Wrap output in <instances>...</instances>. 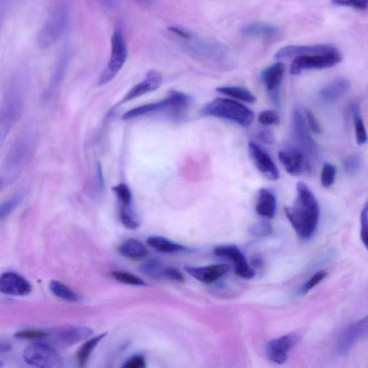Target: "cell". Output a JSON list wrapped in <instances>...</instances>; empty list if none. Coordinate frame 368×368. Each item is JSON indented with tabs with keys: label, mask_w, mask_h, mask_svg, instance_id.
Masks as SVG:
<instances>
[{
	"label": "cell",
	"mask_w": 368,
	"mask_h": 368,
	"mask_svg": "<svg viewBox=\"0 0 368 368\" xmlns=\"http://www.w3.org/2000/svg\"><path fill=\"white\" fill-rule=\"evenodd\" d=\"M296 193L293 205L286 207L285 213L298 237L308 240L318 229L320 207L315 194L304 182L297 183Z\"/></svg>",
	"instance_id": "1"
},
{
	"label": "cell",
	"mask_w": 368,
	"mask_h": 368,
	"mask_svg": "<svg viewBox=\"0 0 368 368\" xmlns=\"http://www.w3.org/2000/svg\"><path fill=\"white\" fill-rule=\"evenodd\" d=\"M168 31L181 49L202 63L220 67L229 64L228 51L220 43L204 39L191 31L179 26L169 27Z\"/></svg>",
	"instance_id": "2"
},
{
	"label": "cell",
	"mask_w": 368,
	"mask_h": 368,
	"mask_svg": "<svg viewBox=\"0 0 368 368\" xmlns=\"http://www.w3.org/2000/svg\"><path fill=\"white\" fill-rule=\"evenodd\" d=\"M25 97L26 82L18 76L10 83L0 103V148L23 113Z\"/></svg>",
	"instance_id": "3"
},
{
	"label": "cell",
	"mask_w": 368,
	"mask_h": 368,
	"mask_svg": "<svg viewBox=\"0 0 368 368\" xmlns=\"http://www.w3.org/2000/svg\"><path fill=\"white\" fill-rule=\"evenodd\" d=\"M200 114L226 119L243 128L251 126L254 120V113L250 108L233 99L221 97L206 104Z\"/></svg>",
	"instance_id": "4"
},
{
	"label": "cell",
	"mask_w": 368,
	"mask_h": 368,
	"mask_svg": "<svg viewBox=\"0 0 368 368\" xmlns=\"http://www.w3.org/2000/svg\"><path fill=\"white\" fill-rule=\"evenodd\" d=\"M70 9L66 3H60L50 12L38 35V45L42 49L53 46L67 28Z\"/></svg>",
	"instance_id": "5"
},
{
	"label": "cell",
	"mask_w": 368,
	"mask_h": 368,
	"mask_svg": "<svg viewBox=\"0 0 368 368\" xmlns=\"http://www.w3.org/2000/svg\"><path fill=\"white\" fill-rule=\"evenodd\" d=\"M34 139L31 134H24L13 143L3 166L6 181L13 182L21 173L33 147Z\"/></svg>",
	"instance_id": "6"
},
{
	"label": "cell",
	"mask_w": 368,
	"mask_h": 368,
	"mask_svg": "<svg viewBox=\"0 0 368 368\" xmlns=\"http://www.w3.org/2000/svg\"><path fill=\"white\" fill-rule=\"evenodd\" d=\"M128 58V47L121 28L118 26L111 38V54L109 63L98 80V85L109 83L125 65Z\"/></svg>",
	"instance_id": "7"
},
{
	"label": "cell",
	"mask_w": 368,
	"mask_h": 368,
	"mask_svg": "<svg viewBox=\"0 0 368 368\" xmlns=\"http://www.w3.org/2000/svg\"><path fill=\"white\" fill-rule=\"evenodd\" d=\"M342 55L338 49L318 54L294 57L290 66V73L298 75L303 72L332 68L341 63Z\"/></svg>",
	"instance_id": "8"
},
{
	"label": "cell",
	"mask_w": 368,
	"mask_h": 368,
	"mask_svg": "<svg viewBox=\"0 0 368 368\" xmlns=\"http://www.w3.org/2000/svg\"><path fill=\"white\" fill-rule=\"evenodd\" d=\"M291 134L294 141L303 153L316 159L318 158L319 148L306 124L305 119L302 112L295 109L291 117Z\"/></svg>",
	"instance_id": "9"
},
{
	"label": "cell",
	"mask_w": 368,
	"mask_h": 368,
	"mask_svg": "<svg viewBox=\"0 0 368 368\" xmlns=\"http://www.w3.org/2000/svg\"><path fill=\"white\" fill-rule=\"evenodd\" d=\"M26 362L36 367L56 368L63 367V359L58 352L50 345L34 343L24 351Z\"/></svg>",
	"instance_id": "10"
},
{
	"label": "cell",
	"mask_w": 368,
	"mask_h": 368,
	"mask_svg": "<svg viewBox=\"0 0 368 368\" xmlns=\"http://www.w3.org/2000/svg\"><path fill=\"white\" fill-rule=\"evenodd\" d=\"M184 98L182 94L177 91H171L169 95L165 99L147 104L129 110L122 116V119L129 120L144 116L158 111H168L173 115L183 106Z\"/></svg>",
	"instance_id": "11"
},
{
	"label": "cell",
	"mask_w": 368,
	"mask_h": 368,
	"mask_svg": "<svg viewBox=\"0 0 368 368\" xmlns=\"http://www.w3.org/2000/svg\"><path fill=\"white\" fill-rule=\"evenodd\" d=\"M93 334V330L85 326H70L55 330L49 335L50 342L59 348H68L85 340Z\"/></svg>",
	"instance_id": "12"
},
{
	"label": "cell",
	"mask_w": 368,
	"mask_h": 368,
	"mask_svg": "<svg viewBox=\"0 0 368 368\" xmlns=\"http://www.w3.org/2000/svg\"><path fill=\"white\" fill-rule=\"evenodd\" d=\"M250 157L260 173L270 180H277L280 178L279 170L271 156L257 143H249Z\"/></svg>",
	"instance_id": "13"
},
{
	"label": "cell",
	"mask_w": 368,
	"mask_h": 368,
	"mask_svg": "<svg viewBox=\"0 0 368 368\" xmlns=\"http://www.w3.org/2000/svg\"><path fill=\"white\" fill-rule=\"evenodd\" d=\"M214 254L217 256L229 259L234 264L235 274L239 277L251 279L255 276V271L234 245H221L215 249Z\"/></svg>",
	"instance_id": "14"
},
{
	"label": "cell",
	"mask_w": 368,
	"mask_h": 368,
	"mask_svg": "<svg viewBox=\"0 0 368 368\" xmlns=\"http://www.w3.org/2000/svg\"><path fill=\"white\" fill-rule=\"evenodd\" d=\"M298 339V335L290 333L272 340L266 347L268 359L276 364H284L288 360L291 350L297 344Z\"/></svg>",
	"instance_id": "15"
},
{
	"label": "cell",
	"mask_w": 368,
	"mask_h": 368,
	"mask_svg": "<svg viewBox=\"0 0 368 368\" xmlns=\"http://www.w3.org/2000/svg\"><path fill=\"white\" fill-rule=\"evenodd\" d=\"M367 333V318L350 325L337 340L336 350L339 355L347 354L355 345Z\"/></svg>",
	"instance_id": "16"
},
{
	"label": "cell",
	"mask_w": 368,
	"mask_h": 368,
	"mask_svg": "<svg viewBox=\"0 0 368 368\" xmlns=\"http://www.w3.org/2000/svg\"><path fill=\"white\" fill-rule=\"evenodd\" d=\"M31 290L32 287L29 282L18 274L8 272L0 276V293L23 296L29 294Z\"/></svg>",
	"instance_id": "17"
},
{
	"label": "cell",
	"mask_w": 368,
	"mask_h": 368,
	"mask_svg": "<svg viewBox=\"0 0 368 368\" xmlns=\"http://www.w3.org/2000/svg\"><path fill=\"white\" fill-rule=\"evenodd\" d=\"M278 158L286 171L293 176L300 175L305 167V156L297 147L289 146L278 152Z\"/></svg>",
	"instance_id": "18"
},
{
	"label": "cell",
	"mask_w": 368,
	"mask_h": 368,
	"mask_svg": "<svg viewBox=\"0 0 368 368\" xmlns=\"http://www.w3.org/2000/svg\"><path fill=\"white\" fill-rule=\"evenodd\" d=\"M70 55L68 51H65L60 57L53 73L42 94V100L49 102L56 94L63 83L69 65Z\"/></svg>",
	"instance_id": "19"
},
{
	"label": "cell",
	"mask_w": 368,
	"mask_h": 368,
	"mask_svg": "<svg viewBox=\"0 0 368 368\" xmlns=\"http://www.w3.org/2000/svg\"><path fill=\"white\" fill-rule=\"evenodd\" d=\"M186 271L197 281L210 284L225 276L229 270L226 264H215L204 267H185Z\"/></svg>",
	"instance_id": "20"
},
{
	"label": "cell",
	"mask_w": 368,
	"mask_h": 368,
	"mask_svg": "<svg viewBox=\"0 0 368 368\" xmlns=\"http://www.w3.org/2000/svg\"><path fill=\"white\" fill-rule=\"evenodd\" d=\"M337 49L330 44H317L309 45H287L279 49L275 54L277 59L296 57L303 55L328 53Z\"/></svg>",
	"instance_id": "21"
},
{
	"label": "cell",
	"mask_w": 368,
	"mask_h": 368,
	"mask_svg": "<svg viewBox=\"0 0 368 368\" xmlns=\"http://www.w3.org/2000/svg\"><path fill=\"white\" fill-rule=\"evenodd\" d=\"M161 75L155 70L148 72L145 80L133 87L119 104H124L147 93L158 90L162 83Z\"/></svg>",
	"instance_id": "22"
},
{
	"label": "cell",
	"mask_w": 368,
	"mask_h": 368,
	"mask_svg": "<svg viewBox=\"0 0 368 368\" xmlns=\"http://www.w3.org/2000/svg\"><path fill=\"white\" fill-rule=\"evenodd\" d=\"M351 88L349 80L343 77L336 78L329 82L320 91V97L326 102H333L345 95Z\"/></svg>",
	"instance_id": "23"
},
{
	"label": "cell",
	"mask_w": 368,
	"mask_h": 368,
	"mask_svg": "<svg viewBox=\"0 0 368 368\" xmlns=\"http://www.w3.org/2000/svg\"><path fill=\"white\" fill-rule=\"evenodd\" d=\"M240 33L247 38L268 40L279 36L281 28L274 24L258 23L245 25Z\"/></svg>",
	"instance_id": "24"
},
{
	"label": "cell",
	"mask_w": 368,
	"mask_h": 368,
	"mask_svg": "<svg viewBox=\"0 0 368 368\" xmlns=\"http://www.w3.org/2000/svg\"><path fill=\"white\" fill-rule=\"evenodd\" d=\"M286 67L278 63L264 69L261 74V81L269 93L279 92Z\"/></svg>",
	"instance_id": "25"
},
{
	"label": "cell",
	"mask_w": 368,
	"mask_h": 368,
	"mask_svg": "<svg viewBox=\"0 0 368 368\" xmlns=\"http://www.w3.org/2000/svg\"><path fill=\"white\" fill-rule=\"evenodd\" d=\"M276 210L277 200L275 194L269 189L262 188L256 206L257 214L265 218L273 219Z\"/></svg>",
	"instance_id": "26"
},
{
	"label": "cell",
	"mask_w": 368,
	"mask_h": 368,
	"mask_svg": "<svg viewBox=\"0 0 368 368\" xmlns=\"http://www.w3.org/2000/svg\"><path fill=\"white\" fill-rule=\"evenodd\" d=\"M121 256L132 260H141L148 255L145 244L136 239H129L122 242L119 247Z\"/></svg>",
	"instance_id": "27"
},
{
	"label": "cell",
	"mask_w": 368,
	"mask_h": 368,
	"mask_svg": "<svg viewBox=\"0 0 368 368\" xmlns=\"http://www.w3.org/2000/svg\"><path fill=\"white\" fill-rule=\"evenodd\" d=\"M147 243L150 247L163 254H173L188 251V248L183 247V245L159 236L150 237L147 239Z\"/></svg>",
	"instance_id": "28"
},
{
	"label": "cell",
	"mask_w": 368,
	"mask_h": 368,
	"mask_svg": "<svg viewBox=\"0 0 368 368\" xmlns=\"http://www.w3.org/2000/svg\"><path fill=\"white\" fill-rule=\"evenodd\" d=\"M222 94L232 97L249 104H254L257 101L255 94L249 89L239 86H224L216 89Z\"/></svg>",
	"instance_id": "29"
},
{
	"label": "cell",
	"mask_w": 368,
	"mask_h": 368,
	"mask_svg": "<svg viewBox=\"0 0 368 368\" xmlns=\"http://www.w3.org/2000/svg\"><path fill=\"white\" fill-rule=\"evenodd\" d=\"M28 191L21 189L6 201L0 204V222L6 220L23 202Z\"/></svg>",
	"instance_id": "30"
},
{
	"label": "cell",
	"mask_w": 368,
	"mask_h": 368,
	"mask_svg": "<svg viewBox=\"0 0 368 368\" xmlns=\"http://www.w3.org/2000/svg\"><path fill=\"white\" fill-rule=\"evenodd\" d=\"M49 288L54 296L60 299L69 302H77L81 300V297L78 293L60 281H50Z\"/></svg>",
	"instance_id": "31"
},
{
	"label": "cell",
	"mask_w": 368,
	"mask_h": 368,
	"mask_svg": "<svg viewBox=\"0 0 368 368\" xmlns=\"http://www.w3.org/2000/svg\"><path fill=\"white\" fill-rule=\"evenodd\" d=\"M351 112L353 116L356 141L358 145L362 146L367 141V135L358 104L355 103L352 105Z\"/></svg>",
	"instance_id": "32"
},
{
	"label": "cell",
	"mask_w": 368,
	"mask_h": 368,
	"mask_svg": "<svg viewBox=\"0 0 368 368\" xmlns=\"http://www.w3.org/2000/svg\"><path fill=\"white\" fill-rule=\"evenodd\" d=\"M106 336L107 333H103L90 338L84 343L77 355V362L80 367H85L86 365L94 350Z\"/></svg>",
	"instance_id": "33"
},
{
	"label": "cell",
	"mask_w": 368,
	"mask_h": 368,
	"mask_svg": "<svg viewBox=\"0 0 368 368\" xmlns=\"http://www.w3.org/2000/svg\"><path fill=\"white\" fill-rule=\"evenodd\" d=\"M119 218L121 224L129 229L135 230L139 227V222L134 213L133 205L119 206Z\"/></svg>",
	"instance_id": "34"
},
{
	"label": "cell",
	"mask_w": 368,
	"mask_h": 368,
	"mask_svg": "<svg viewBox=\"0 0 368 368\" xmlns=\"http://www.w3.org/2000/svg\"><path fill=\"white\" fill-rule=\"evenodd\" d=\"M140 269L141 272L151 278H163L164 268L162 266L161 261L157 259H151L146 261L141 266Z\"/></svg>",
	"instance_id": "35"
},
{
	"label": "cell",
	"mask_w": 368,
	"mask_h": 368,
	"mask_svg": "<svg viewBox=\"0 0 368 368\" xmlns=\"http://www.w3.org/2000/svg\"><path fill=\"white\" fill-rule=\"evenodd\" d=\"M112 191L117 196L119 206L133 205V195L130 188L125 183H119Z\"/></svg>",
	"instance_id": "36"
},
{
	"label": "cell",
	"mask_w": 368,
	"mask_h": 368,
	"mask_svg": "<svg viewBox=\"0 0 368 368\" xmlns=\"http://www.w3.org/2000/svg\"><path fill=\"white\" fill-rule=\"evenodd\" d=\"M113 278L121 283L135 286H145L146 283L139 276L125 271H114L112 274Z\"/></svg>",
	"instance_id": "37"
},
{
	"label": "cell",
	"mask_w": 368,
	"mask_h": 368,
	"mask_svg": "<svg viewBox=\"0 0 368 368\" xmlns=\"http://www.w3.org/2000/svg\"><path fill=\"white\" fill-rule=\"evenodd\" d=\"M337 175L335 166L330 163H325L321 174V183L323 188H330L335 183Z\"/></svg>",
	"instance_id": "38"
},
{
	"label": "cell",
	"mask_w": 368,
	"mask_h": 368,
	"mask_svg": "<svg viewBox=\"0 0 368 368\" xmlns=\"http://www.w3.org/2000/svg\"><path fill=\"white\" fill-rule=\"evenodd\" d=\"M259 121L261 124L265 126H278L281 122V117L276 111L267 109L259 114Z\"/></svg>",
	"instance_id": "39"
},
{
	"label": "cell",
	"mask_w": 368,
	"mask_h": 368,
	"mask_svg": "<svg viewBox=\"0 0 368 368\" xmlns=\"http://www.w3.org/2000/svg\"><path fill=\"white\" fill-rule=\"evenodd\" d=\"M362 159L357 154H352L346 158L344 161L345 172L350 175H355L361 169Z\"/></svg>",
	"instance_id": "40"
},
{
	"label": "cell",
	"mask_w": 368,
	"mask_h": 368,
	"mask_svg": "<svg viewBox=\"0 0 368 368\" xmlns=\"http://www.w3.org/2000/svg\"><path fill=\"white\" fill-rule=\"evenodd\" d=\"M332 4L336 6L349 7L364 11L367 9L368 0H332Z\"/></svg>",
	"instance_id": "41"
},
{
	"label": "cell",
	"mask_w": 368,
	"mask_h": 368,
	"mask_svg": "<svg viewBox=\"0 0 368 368\" xmlns=\"http://www.w3.org/2000/svg\"><path fill=\"white\" fill-rule=\"evenodd\" d=\"M328 276L325 271H320L316 273L310 278L301 288V293L303 294L308 293L312 289L322 282Z\"/></svg>",
	"instance_id": "42"
},
{
	"label": "cell",
	"mask_w": 368,
	"mask_h": 368,
	"mask_svg": "<svg viewBox=\"0 0 368 368\" xmlns=\"http://www.w3.org/2000/svg\"><path fill=\"white\" fill-rule=\"evenodd\" d=\"M305 121L308 124V126L310 131L316 134L322 133V128L320 124L318 119L315 115L310 109L305 110Z\"/></svg>",
	"instance_id": "43"
},
{
	"label": "cell",
	"mask_w": 368,
	"mask_h": 368,
	"mask_svg": "<svg viewBox=\"0 0 368 368\" xmlns=\"http://www.w3.org/2000/svg\"><path fill=\"white\" fill-rule=\"evenodd\" d=\"M250 231L254 235L266 237L273 232V227L268 222H261L254 224Z\"/></svg>",
	"instance_id": "44"
},
{
	"label": "cell",
	"mask_w": 368,
	"mask_h": 368,
	"mask_svg": "<svg viewBox=\"0 0 368 368\" xmlns=\"http://www.w3.org/2000/svg\"><path fill=\"white\" fill-rule=\"evenodd\" d=\"M367 205L366 204L362 209L360 216L361 222V231L360 236L361 239L364 245V247H367L368 237H367Z\"/></svg>",
	"instance_id": "45"
},
{
	"label": "cell",
	"mask_w": 368,
	"mask_h": 368,
	"mask_svg": "<svg viewBox=\"0 0 368 368\" xmlns=\"http://www.w3.org/2000/svg\"><path fill=\"white\" fill-rule=\"evenodd\" d=\"M16 337L19 339L42 340L48 337V334L38 330H25L16 333Z\"/></svg>",
	"instance_id": "46"
},
{
	"label": "cell",
	"mask_w": 368,
	"mask_h": 368,
	"mask_svg": "<svg viewBox=\"0 0 368 368\" xmlns=\"http://www.w3.org/2000/svg\"><path fill=\"white\" fill-rule=\"evenodd\" d=\"M163 278H166L177 282H184V281H185L183 275L179 271L173 268H164Z\"/></svg>",
	"instance_id": "47"
},
{
	"label": "cell",
	"mask_w": 368,
	"mask_h": 368,
	"mask_svg": "<svg viewBox=\"0 0 368 368\" xmlns=\"http://www.w3.org/2000/svg\"><path fill=\"white\" fill-rule=\"evenodd\" d=\"M126 368H145L146 359L142 355H135L131 357L124 365Z\"/></svg>",
	"instance_id": "48"
},
{
	"label": "cell",
	"mask_w": 368,
	"mask_h": 368,
	"mask_svg": "<svg viewBox=\"0 0 368 368\" xmlns=\"http://www.w3.org/2000/svg\"><path fill=\"white\" fill-rule=\"evenodd\" d=\"M256 136L260 141L266 144H272L275 141L274 134L267 129L259 130Z\"/></svg>",
	"instance_id": "49"
},
{
	"label": "cell",
	"mask_w": 368,
	"mask_h": 368,
	"mask_svg": "<svg viewBox=\"0 0 368 368\" xmlns=\"http://www.w3.org/2000/svg\"><path fill=\"white\" fill-rule=\"evenodd\" d=\"M97 184L98 188L99 190H103L104 187V180L103 176V172L102 169V165L100 163H97Z\"/></svg>",
	"instance_id": "50"
},
{
	"label": "cell",
	"mask_w": 368,
	"mask_h": 368,
	"mask_svg": "<svg viewBox=\"0 0 368 368\" xmlns=\"http://www.w3.org/2000/svg\"><path fill=\"white\" fill-rule=\"evenodd\" d=\"M134 1L142 8L149 9L155 4L156 0H134Z\"/></svg>",
	"instance_id": "51"
},
{
	"label": "cell",
	"mask_w": 368,
	"mask_h": 368,
	"mask_svg": "<svg viewBox=\"0 0 368 368\" xmlns=\"http://www.w3.org/2000/svg\"><path fill=\"white\" fill-rule=\"evenodd\" d=\"M12 350V347L9 343L0 342V353H5L10 352Z\"/></svg>",
	"instance_id": "52"
},
{
	"label": "cell",
	"mask_w": 368,
	"mask_h": 368,
	"mask_svg": "<svg viewBox=\"0 0 368 368\" xmlns=\"http://www.w3.org/2000/svg\"><path fill=\"white\" fill-rule=\"evenodd\" d=\"M5 179L3 177L2 175H0V190L2 189V188L4 186V184H5Z\"/></svg>",
	"instance_id": "53"
},
{
	"label": "cell",
	"mask_w": 368,
	"mask_h": 368,
	"mask_svg": "<svg viewBox=\"0 0 368 368\" xmlns=\"http://www.w3.org/2000/svg\"><path fill=\"white\" fill-rule=\"evenodd\" d=\"M254 264L255 266H259L262 264V261L260 259H256L254 260Z\"/></svg>",
	"instance_id": "54"
},
{
	"label": "cell",
	"mask_w": 368,
	"mask_h": 368,
	"mask_svg": "<svg viewBox=\"0 0 368 368\" xmlns=\"http://www.w3.org/2000/svg\"><path fill=\"white\" fill-rule=\"evenodd\" d=\"M4 366V364L2 362H0V367H3Z\"/></svg>",
	"instance_id": "55"
}]
</instances>
